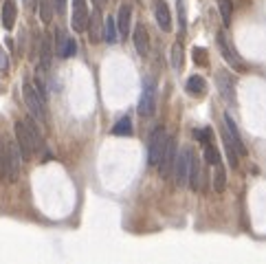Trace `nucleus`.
Listing matches in <instances>:
<instances>
[{
  "mask_svg": "<svg viewBox=\"0 0 266 264\" xmlns=\"http://www.w3.org/2000/svg\"><path fill=\"white\" fill-rule=\"evenodd\" d=\"M22 152L18 141L9 139L7 135L0 137V178L5 183H16L20 178Z\"/></svg>",
  "mask_w": 266,
  "mask_h": 264,
  "instance_id": "1",
  "label": "nucleus"
},
{
  "mask_svg": "<svg viewBox=\"0 0 266 264\" xmlns=\"http://www.w3.org/2000/svg\"><path fill=\"white\" fill-rule=\"evenodd\" d=\"M16 141L20 146L22 159H31L44 150V141L33 119H20L16 123Z\"/></svg>",
  "mask_w": 266,
  "mask_h": 264,
  "instance_id": "2",
  "label": "nucleus"
},
{
  "mask_svg": "<svg viewBox=\"0 0 266 264\" xmlns=\"http://www.w3.org/2000/svg\"><path fill=\"white\" fill-rule=\"evenodd\" d=\"M22 99H24V106H27V110L31 112V117L35 119V121H44L46 119V99L40 95L38 86L27 80L22 84Z\"/></svg>",
  "mask_w": 266,
  "mask_h": 264,
  "instance_id": "3",
  "label": "nucleus"
},
{
  "mask_svg": "<svg viewBox=\"0 0 266 264\" xmlns=\"http://www.w3.org/2000/svg\"><path fill=\"white\" fill-rule=\"evenodd\" d=\"M167 141H169V135L165 128H154L152 135H150V141H148V163L150 165H159L163 154H165V148H167Z\"/></svg>",
  "mask_w": 266,
  "mask_h": 264,
  "instance_id": "4",
  "label": "nucleus"
},
{
  "mask_svg": "<svg viewBox=\"0 0 266 264\" xmlns=\"http://www.w3.org/2000/svg\"><path fill=\"white\" fill-rule=\"evenodd\" d=\"M191 161H193V150L187 146L176 154V163H174V183L176 185H187L189 183V170H191Z\"/></svg>",
  "mask_w": 266,
  "mask_h": 264,
  "instance_id": "5",
  "label": "nucleus"
},
{
  "mask_svg": "<svg viewBox=\"0 0 266 264\" xmlns=\"http://www.w3.org/2000/svg\"><path fill=\"white\" fill-rule=\"evenodd\" d=\"M156 110V80L148 77L143 82V93L139 99V115L141 117H152Z\"/></svg>",
  "mask_w": 266,
  "mask_h": 264,
  "instance_id": "6",
  "label": "nucleus"
},
{
  "mask_svg": "<svg viewBox=\"0 0 266 264\" xmlns=\"http://www.w3.org/2000/svg\"><path fill=\"white\" fill-rule=\"evenodd\" d=\"M218 49H220L222 57L227 59V64H229V66H233V69H238L240 73H244V71H246L244 59L240 57V53L235 51V46L231 44V40H229V35H227L225 31L218 33Z\"/></svg>",
  "mask_w": 266,
  "mask_h": 264,
  "instance_id": "7",
  "label": "nucleus"
},
{
  "mask_svg": "<svg viewBox=\"0 0 266 264\" xmlns=\"http://www.w3.org/2000/svg\"><path fill=\"white\" fill-rule=\"evenodd\" d=\"M88 5L86 0H73V18H71V27L73 31L82 33L88 29Z\"/></svg>",
  "mask_w": 266,
  "mask_h": 264,
  "instance_id": "8",
  "label": "nucleus"
},
{
  "mask_svg": "<svg viewBox=\"0 0 266 264\" xmlns=\"http://www.w3.org/2000/svg\"><path fill=\"white\" fill-rule=\"evenodd\" d=\"M222 137H227V139L233 143V148L238 150L240 157H246V146H244V141H242L238 128H235V121H233L231 115H225V123H222Z\"/></svg>",
  "mask_w": 266,
  "mask_h": 264,
  "instance_id": "9",
  "label": "nucleus"
},
{
  "mask_svg": "<svg viewBox=\"0 0 266 264\" xmlns=\"http://www.w3.org/2000/svg\"><path fill=\"white\" fill-rule=\"evenodd\" d=\"M55 53L64 59H69L77 53V42L73 40L66 31H62V29H57L55 31Z\"/></svg>",
  "mask_w": 266,
  "mask_h": 264,
  "instance_id": "10",
  "label": "nucleus"
},
{
  "mask_svg": "<svg viewBox=\"0 0 266 264\" xmlns=\"http://www.w3.org/2000/svg\"><path fill=\"white\" fill-rule=\"evenodd\" d=\"M176 139L174 137H169V141H167V148H165V154H163V159H161V163L156 165L161 170V176L163 178H169L172 176V172H174V163H176Z\"/></svg>",
  "mask_w": 266,
  "mask_h": 264,
  "instance_id": "11",
  "label": "nucleus"
},
{
  "mask_svg": "<svg viewBox=\"0 0 266 264\" xmlns=\"http://www.w3.org/2000/svg\"><path fill=\"white\" fill-rule=\"evenodd\" d=\"M154 16H156V22L163 31H169L172 29V14H169V7L165 0H154Z\"/></svg>",
  "mask_w": 266,
  "mask_h": 264,
  "instance_id": "12",
  "label": "nucleus"
},
{
  "mask_svg": "<svg viewBox=\"0 0 266 264\" xmlns=\"http://www.w3.org/2000/svg\"><path fill=\"white\" fill-rule=\"evenodd\" d=\"M216 84H218V91H220V95L225 97L227 104H233V101H235V93H233L231 77H229L227 73H218L216 75Z\"/></svg>",
  "mask_w": 266,
  "mask_h": 264,
  "instance_id": "13",
  "label": "nucleus"
},
{
  "mask_svg": "<svg viewBox=\"0 0 266 264\" xmlns=\"http://www.w3.org/2000/svg\"><path fill=\"white\" fill-rule=\"evenodd\" d=\"M135 46L139 51V55H148V49H150V35H148V29H145V25H139L135 27Z\"/></svg>",
  "mask_w": 266,
  "mask_h": 264,
  "instance_id": "14",
  "label": "nucleus"
},
{
  "mask_svg": "<svg viewBox=\"0 0 266 264\" xmlns=\"http://www.w3.org/2000/svg\"><path fill=\"white\" fill-rule=\"evenodd\" d=\"M130 18H132V7L130 5H121L119 14H117V29H119V38L130 33Z\"/></svg>",
  "mask_w": 266,
  "mask_h": 264,
  "instance_id": "15",
  "label": "nucleus"
},
{
  "mask_svg": "<svg viewBox=\"0 0 266 264\" xmlns=\"http://www.w3.org/2000/svg\"><path fill=\"white\" fill-rule=\"evenodd\" d=\"M16 18H18V7H16V0H5L3 3V27L11 31L16 25Z\"/></svg>",
  "mask_w": 266,
  "mask_h": 264,
  "instance_id": "16",
  "label": "nucleus"
},
{
  "mask_svg": "<svg viewBox=\"0 0 266 264\" xmlns=\"http://www.w3.org/2000/svg\"><path fill=\"white\" fill-rule=\"evenodd\" d=\"M187 93L193 95V97H203V95L207 93V82H205L201 75H191L189 80H187Z\"/></svg>",
  "mask_w": 266,
  "mask_h": 264,
  "instance_id": "17",
  "label": "nucleus"
},
{
  "mask_svg": "<svg viewBox=\"0 0 266 264\" xmlns=\"http://www.w3.org/2000/svg\"><path fill=\"white\" fill-rule=\"evenodd\" d=\"M201 183H203V167H201V163H198V159L193 157V161H191V170H189V187L193 189V191H198L201 189Z\"/></svg>",
  "mask_w": 266,
  "mask_h": 264,
  "instance_id": "18",
  "label": "nucleus"
},
{
  "mask_svg": "<svg viewBox=\"0 0 266 264\" xmlns=\"http://www.w3.org/2000/svg\"><path fill=\"white\" fill-rule=\"evenodd\" d=\"M104 40L106 42H117L119 40V29H117V20H114L112 16H108L106 18V22H104Z\"/></svg>",
  "mask_w": 266,
  "mask_h": 264,
  "instance_id": "19",
  "label": "nucleus"
},
{
  "mask_svg": "<svg viewBox=\"0 0 266 264\" xmlns=\"http://www.w3.org/2000/svg\"><path fill=\"white\" fill-rule=\"evenodd\" d=\"M227 187V172H225V165L218 161L214 165V189L216 191H222Z\"/></svg>",
  "mask_w": 266,
  "mask_h": 264,
  "instance_id": "20",
  "label": "nucleus"
},
{
  "mask_svg": "<svg viewBox=\"0 0 266 264\" xmlns=\"http://www.w3.org/2000/svg\"><path fill=\"white\" fill-rule=\"evenodd\" d=\"M38 9H40L42 22H51L53 14H55V3L53 0H38Z\"/></svg>",
  "mask_w": 266,
  "mask_h": 264,
  "instance_id": "21",
  "label": "nucleus"
},
{
  "mask_svg": "<svg viewBox=\"0 0 266 264\" xmlns=\"http://www.w3.org/2000/svg\"><path fill=\"white\" fill-rule=\"evenodd\" d=\"M112 135H117V137H130L132 135V119L130 117H121L119 121L112 125Z\"/></svg>",
  "mask_w": 266,
  "mask_h": 264,
  "instance_id": "22",
  "label": "nucleus"
},
{
  "mask_svg": "<svg viewBox=\"0 0 266 264\" xmlns=\"http://www.w3.org/2000/svg\"><path fill=\"white\" fill-rule=\"evenodd\" d=\"M88 29H90V40H93V42L101 40V35H104V31H101V20H99V14L88 16Z\"/></svg>",
  "mask_w": 266,
  "mask_h": 264,
  "instance_id": "23",
  "label": "nucleus"
},
{
  "mask_svg": "<svg viewBox=\"0 0 266 264\" xmlns=\"http://www.w3.org/2000/svg\"><path fill=\"white\" fill-rule=\"evenodd\" d=\"M218 9H220L225 27H229L231 25V16H233V0H218Z\"/></svg>",
  "mask_w": 266,
  "mask_h": 264,
  "instance_id": "24",
  "label": "nucleus"
},
{
  "mask_svg": "<svg viewBox=\"0 0 266 264\" xmlns=\"http://www.w3.org/2000/svg\"><path fill=\"white\" fill-rule=\"evenodd\" d=\"M203 146H205V152H203L205 161H207L209 165H216L218 161H220V154H218V150H216L214 146H211V141H205Z\"/></svg>",
  "mask_w": 266,
  "mask_h": 264,
  "instance_id": "25",
  "label": "nucleus"
},
{
  "mask_svg": "<svg viewBox=\"0 0 266 264\" xmlns=\"http://www.w3.org/2000/svg\"><path fill=\"white\" fill-rule=\"evenodd\" d=\"M172 66L176 71L183 66V49H180V42H176V44L172 46Z\"/></svg>",
  "mask_w": 266,
  "mask_h": 264,
  "instance_id": "26",
  "label": "nucleus"
},
{
  "mask_svg": "<svg viewBox=\"0 0 266 264\" xmlns=\"http://www.w3.org/2000/svg\"><path fill=\"white\" fill-rule=\"evenodd\" d=\"M178 22H180V33H185L187 20H185V0H178Z\"/></svg>",
  "mask_w": 266,
  "mask_h": 264,
  "instance_id": "27",
  "label": "nucleus"
},
{
  "mask_svg": "<svg viewBox=\"0 0 266 264\" xmlns=\"http://www.w3.org/2000/svg\"><path fill=\"white\" fill-rule=\"evenodd\" d=\"M193 135H196V139H203V143H205V141H211V130H209V128L196 130V132H193Z\"/></svg>",
  "mask_w": 266,
  "mask_h": 264,
  "instance_id": "28",
  "label": "nucleus"
},
{
  "mask_svg": "<svg viewBox=\"0 0 266 264\" xmlns=\"http://www.w3.org/2000/svg\"><path fill=\"white\" fill-rule=\"evenodd\" d=\"M7 66H9V57L3 51V46H0V71H7Z\"/></svg>",
  "mask_w": 266,
  "mask_h": 264,
  "instance_id": "29",
  "label": "nucleus"
},
{
  "mask_svg": "<svg viewBox=\"0 0 266 264\" xmlns=\"http://www.w3.org/2000/svg\"><path fill=\"white\" fill-rule=\"evenodd\" d=\"M205 49H193V57H196V62H203V64H207V57H205Z\"/></svg>",
  "mask_w": 266,
  "mask_h": 264,
  "instance_id": "30",
  "label": "nucleus"
},
{
  "mask_svg": "<svg viewBox=\"0 0 266 264\" xmlns=\"http://www.w3.org/2000/svg\"><path fill=\"white\" fill-rule=\"evenodd\" d=\"M53 3H55V11H57V14H64V11H66V0H53Z\"/></svg>",
  "mask_w": 266,
  "mask_h": 264,
  "instance_id": "31",
  "label": "nucleus"
},
{
  "mask_svg": "<svg viewBox=\"0 0 266 264\" xmlns=\"http://www.w3.org/2000/svg\"><path fill=\"white\" fill-rule=\"evenodd\" d=\"M106 3H108V0H95L97 9H104V7H106Z\"/></svg>",
  "mask_w": 266,
  "mask_h": 264,
  "instance_id": "32",
  "label": "nucleus"
}]
</instances>
